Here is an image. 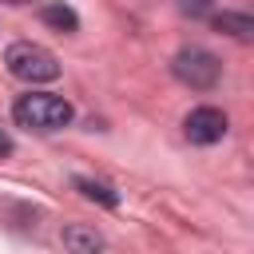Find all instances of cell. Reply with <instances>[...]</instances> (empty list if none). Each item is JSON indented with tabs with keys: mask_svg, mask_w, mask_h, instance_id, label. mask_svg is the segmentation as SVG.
Instances as JSON below:
<instances>
[{
	"mask_svg": "<svg viewBox=\"0 0 254 254\" xmlns=\"http://www.w3.org/2000/svg\"><path fill=\"white\" fill-rule=\"evenodd\" d=\"M12 119L20 127H28V131H44L48 135V131H60V127L71 123V103L60 99V95H48V91H28V95L16 99Z\"/></svg>",
	"mask_w": 254,
	"mask_h": 254,
	"instance_id": "6da1fadb",
	"label": "cell"
},
{
	"mask_svg": "<svg viewBox=\"0 0 254 254\" xmlns=\"http://www.w3.org/2000/svg\"><path fill=\"white\" fill-rule=\"evenodd\" d=\"M4 64H8V71H12L16 79H24V83H52V79L60 75L56 52H48L44 44H32V40L12 44V48L4 52Z\"/></svg>",
	"mask_w": 254,
	"mask_h": 254,
	"instance_id": "7a4b0ae2",
	"label": "cell"
},
{
	"mask_svg": "<svg viewBox=\"0 0 254 254\" xmlns=\"http://www.w3.org/2000/svg\"><path fill=\"white\" fill-rule=\"evenodd\" d=\"M171 71H175L179 83H187V87H194V91H210V87L218 83V75H222V64H218V56L206 52V48H183V52L171 60Z\"/></svg>",
	"mask_w": 254,
	"mask_h": 254,
	"instance_id": "3957f363",
	"label": "cell"
},
{
	"mask_svg": "<svg viewBox=\"0 0 254 254\" xmlns=\"http://www.w3.org/2000/svg\"><path fill=\"white\" fill-rule=\"evenodd\" d=\"M183 135H187L190 143H198V147L218 143V139L226 135V111H218V107H194V111H187Z\"/></svg>",
	"mask_w": 254,
	"mask_h": 254,
	"instance_id": "277c9868",
	"label": "cell"
},
{
	"mask_svg": "<svg viewBox=\"0 0 254 254\" xmlns=\"http://www.w3.org/2000/svg\"><path fill=\"white\" fill-rule=\"evenodd\" d=\"M214 28L226 32V36H234V40H242V44L254 40V20L242 16V12H218V16H214Z\"/></svg>",
	"mask_w": 254,
	"mask_h": 254,
	"instance_id": "5b68a950",
	"label": "cell"
},
{
	"mask_svg": "<svg viewBox=\"0 0 254 254\" xmlns=\"http://www.w3.org/2000/svg\"><path fill=\"white\" fill-rule=\"evenodd\" d=\"M44 24L48 28H56V32H75L79 28V16H75V8H67V4H44Z\"/></svg>",
	"mask_w": 254,
	"mask_h": 254,
	"instance_id": "8992f818",
	"label": "cell"
},
{
	"mask_svg": "<svg viewBox=\"0 0 254 254\" xmlns=\"http://www.w3.org/2000/svg\"><path fill=\"white\" fill-rule=\"evenodd\" d=\"M75 190L83 194V198H91V202H99V206H119V194L107 187V183H99V179H75Z\"/></svg>",
	"mask_w": 254,
	"mask_h": 254,
	"instance_id": "52a82bcc",
	"label": "cell"
},
{
	"mask_svg": "<svg viewBox=\"0 0 254 254\" xmlns=\"http://www.w3.org/2000/svg\"><path fill=\"white\" fill-rule=\"evenodd\" d=\"M64 246H75V250H99L103 238H99V234H87V230H64Z\"/></svg>",
	"mask_w": 254,
	"mask_h": 254,
	"instance_id": "ba28073f",
	"label": "cell"
},
{
	"mask_svg": "<svg viewBox=\"0 0 254 254\" xmlns=\"http://www.w3.org/2000/svg\"><path fill=\"white\" fill-rule=\"evenodd\" d=\"M183 4V12H190V16H202L206 8H210V0H179Z\"/></svg>",
	"mask_w": 254,
	"mask_h": 254,
	"instance_id": "9c48e42d",
	"label": "cell"
},
{
	"mask_svg": "<svg viewBox=\"0 0 254 254\" xmlns=\"http://www.w3.org/2000/svg\"><path fill=\"white\" fill-rule=\"evenodd\" d=\"M0 155H12V135L0 127Z\"/></svg>",
	"mask_w": 254,
	"mask_h": 254,
	"instance_id": "30bf717a",
	"label": "cell"
},
{
	"mask_svg": "<svg viewBox=\"0 0 254 254\" xmlns=\"http://www.w3.org/2000/svg\"><path fill=\"white\" fill-rule=\"evenodd\" d=\"M4 4H12V8H20V4H28V0H4Z\"/></svg>",
	"mask_w": 254,
	"mask_h": 254,
	"instance_id": "8fae6325",
	"label": "cell"
}]
</instances>
